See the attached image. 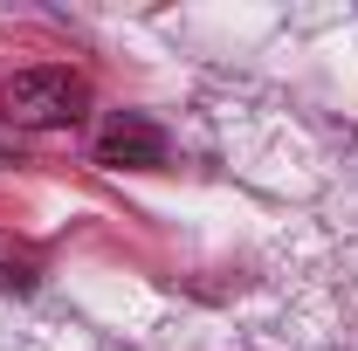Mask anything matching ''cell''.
<instances>
[{
    "label": "cell",
    "instance_id": "cell-1",
    "mask_svg": "<svg viewBox=\"0 0 358 351\" xmlns=\"http://www.w3.org/2000/svg\"><path fill=\"white\" fill-rule=\"evenodd\" d=\"M83 110H90V83L76 69H55V62L21 69V76L0 83V117L14 131H69Z\"/></svg>",
    "mask_w": 358,
    "mask_h": 351
},
{
    "label": "cell",
    "instance_id": "cell-2",
    "mask_svg": "<svg viewBox=\"0 0 358 351\" xmlns=\"http://www.w3.org/2000/svg\"><path fill=\"white\" fill-rule=\"evenodd\" d=\"M96 166H110V173H152V166H166V131L152 117H138V110H117L96 131Z\"/></svg>",
    "mask_w": 358,
    "mask_h": 351
}]
</instances>
